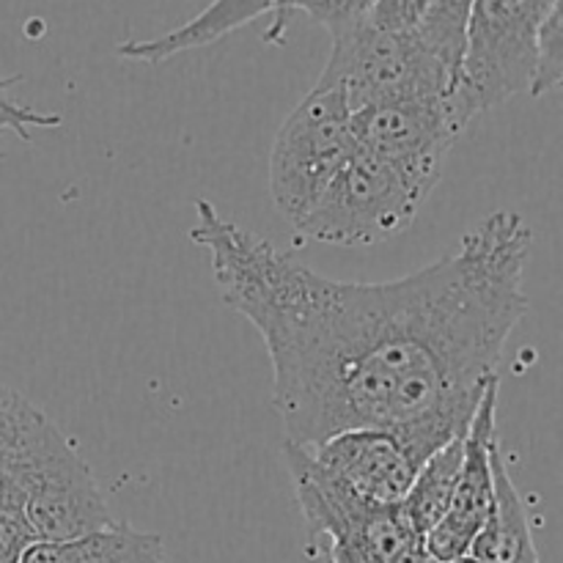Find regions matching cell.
I'll return each mask as SVG.
<instances>
[{
    "instance_id": "cell-1",
    "label": "cell",
    "mask_w": 563,
    "mask_h": 563,
    "mask_svg": "<svg viewBox=\"0 0 563 563\" xmlns=\"http://www.w3.org/2000/svg\"><path fill=\"white\" fill-rule=\"evenodd\" d=\"M190 240L209 253L223 300L262 335L284 438L302 449L379 429L421 467L467 432L528 311L531 229L511 209L385 284L322 278L203 198Z\"/></svg>"
},
{
    "instance_id": "cell-2",
    "label": "cell",
    "mask_w": 563,
    "mask_h": 563,
    "mask_svg": "<svg viewBox=\"0 0 563 563\" xmlns=\"http://www.w3.org/2000/svg\"><path fill=\"white\" fill-rule=\"evenodd\" d=\"M0 515L31 542H66L113 526L75 445L38 407L0 383Z\"/></svg>"
},
{
    "instance_id": "cell-3",
    "label": "cell",
    "mask_w": 563,
    "mask_h": 563,
    "mask_svg": "<svg viewBox=\"0 0 563 563\" xmlns=\"http://www.w3.org/2000/svg\"><path fill=\"white\" fill-rule=\"evenodd\" d=\"M561 0H476L467 20L465 53L451 93L456 121L467 130L476 115L528 91L537 75L539 33Z\"/></svg>"
},
{
    "instance_id": "cell-4",
    "label": "cell",
    "mask_w": 563,
    "mask_h": 563,
    "mask_svg": "<svg viewBox=\"0 0 563 563\" xmlns=\"http://www.w3.org/2000/svg\"><path fill=\"white\" fill-rule=\"evenodd\" d=\"M317 86L341 91L355 113L385 102H451L456 77L416 33L383 31L366 20L333 38V53Z\"/></svg>"
},
{
    "instance_id": "cell-5",
    "label": "cell",
    "mask_w": 563,
    "mask_h": 563,
    "mask_svg": "<svg viewBox=\"0 0 563 563\" xmlns=\"http://www.w3.org/2000/svg\"><path fill=\"white\" fill-rule=\"evenodd\" d=\"M311 537L324 539L330 563H401L423 539L401 506H374L352 495L313 462L311 451H280Z\"/></svg>"
},
{
    "instance_id": "cell-6",
    "label": "cell",
    "mask_w": 563,
    "mask_h": 563,
    "mask_svg": "<svg viewBox=\"0 0 563 563\" xmlns=\"http://www.w3.org/2000/svg\"><path fill=\"white\" fill-rule=\"evenodd\" d=\"M352 110L335 88L313 86L286 115L269 152V196L291 229L355 154Z\"/></svg>"
},
{
    "instance_id": "cell-7",
    "label": "cell",
    "mask_w": 563,
    "mask_h": 563,
    "mask_svg": "<svg viewBox=\"0 0 563 563\" xmlns=\"http://www.w3.org/2000/svg\"><path fill=\"white\" fill-rule=\"evenodd\" d=\"M418 209L421 201L390 165L355 148L295 231L328 245H374L410 229Z\"/></svg>"
},
{
    "instance_id": "cell-8",
    "label": "cell",
    "mask_w": 563,
    "mask_h": 563,
    "mask_svg": "<svg viewBox=\"0 0 563 563\" xmlns=\"http://www.w3.org/2000/svg\"><path fill=\"white\" fill-rule=\"evenodd\" d=\"M462 132L451 102H385L352 113L357 148L390 165L421 203L438 187Z\"/></svg>"
},
{
    "instance_id": "cell-9",
    "label": "cell",
    "mask_w": 563,
    "mask_h": 563,
    "mask_svg": "<svg viewBox=\"0 0 563 563\" xmlns=\"http://www.w3.org/2000/svg\"><path fill=\"white\" fill-rule=\"evenodd\" d=\"M498 388L495 379L484 390L465 440H462V467L456 476L454 498L443 520L423 537V550L438 563L467 559L473 539L487 522L495 500V456L498 451Z\"/></svg>"
},
{
    "instance_id": "cell-10",
    "label": "cell",
    "mask_w": 563,
    "mask_h": 563,
    "mask_svg": "<svg viewBox=\"0 0 563 563\" xmlns=\"http://www.w3.org/2000/svg\"><path fill=\"white\" fill-rule=\"evenodd\" d=\"M308 451L333 482L374 506H401L418 473L410 451L379 429L339 432Z\"/></svg>"
},
{
    "instance_id": "cell-11",
    "label": "cell",
    "mask_w": 563,
    "mask_h": 563,
    "mask_svg": "<svg viewBox=\"0 0 563 563\" xmlns=\"http://www.w3.org/2000/svg\"><path fill=\"white\" fill-rule=\"evenodd\" d=\"M278 0H212L201 14L181 22L179 27L168 33H159L152 38H130L119 44L121 58L141 60V64H163L174 55L187 53V49L207 47V44L220 42L236 27L247 25L256 16L267 14L275 9Z\"/></svg>"
},
{
    "instance_id": "cell-12",
    "label": "cell",
    "mask_w": 563,
    "mask_h": 563,
    "mask_svg": "<svg viewBox=\"0 0 563 563\" xmlns=\"http://www.w3.org/2000/svg\"><path fill=\"white\" fill-rule=\"evenodd\" d=\"M16 563H168V555L157 533L113 522L66 542H27Z\"/></svg>"
},
{
    "instance_id": "cell-13",
    "label": "cell",
    "mask_w": 563,
    "mask_h": 563,
    "mask_svg": "<svg viewBox=\"0 0 563 563\" xmlns=\"http://www.w3.org/2000/svg\"><path fill=\"white\" fill-rule=\"evenodd\" d=\"M467 559L478 563H539L531 522L515 482L506 473L500 454L495 456V500L487 522L473 539Z\"/></svg>"
},
{
    "instance_id": "cell-14",
    "label": "cell",
    "mask_w": 563,
    "mask_h": 563,
    "mask_svg": "<svg viewBox=\"0 0 563 563\" xmlns=\"http://www.w3.org/2000/svg\"><path fill=\"white\" fill-rule=\"evenodd\" d=\"M462 440H465V434L429 454L412 478L410 493L401 500V511L421 539L443 520L445 509L454 498L456 476H460L462 467Z\"/></svg>"
},
{
    "instance_id": "cell-15",
    "label": "cell",
    "mask_w": 563,
    "mask_h": 563,
    "mask_svg": "<svg viewBox=\"0 0 563 563\" xmlns=\"http://www.w3.org/2000/svg\"><path fill=\"white\" fill-rule=\"evenodd\" d=\"M473 3L476 0H429L427 14H423L421 25L416 27V36L421 38L423 47L454 77H460Z\"/></svg>"
},
{
    "instance_id": "cell-16",
    "label": "cell",
    "mask_w": 563,
    "mask_h": 563,
    "mask_svg": "<svg viewBox=\"0 0 563 563\" xmlns=\"http://www.w3.org/2000/svg\"><path fill=\"white\" fill-rule=\"evenodd\" d=\"M377 0H278L273 9L275 22L267 31V42H280L286 22L291 14H306L322 27H328L330 36L350 33L352 27L363 25L372 16Z\"/></svg>"
},
{
    "instance_id": "cell-17",
    "label": "cell",
    "mask_w": 563,
    "mask_h": 563,
    "mask_svg": "<svg viewBox=\"0 0 563 563\" xmlns=\"http://www.w3.org/2000/svg\"><path fill=\"white\" fill-rule=\"evenodd\" d=\"M20 77H3L0 75V135L5 132H14L20 141H31L33 130H55L60 126L58 113H42V110L31 108V104H22L11 97V88ZM3 157V154H0Z\"/></svg>"
},
{
    "instance_id": "cell-18",
    "label": "cell",
    "mask_w": 563,
    "mask_h": 563,
    "mask_svg": "<svg viewBox=\"0 0 563 563\" xmlns=\"http://www.w3.org/2000/svg\"><path fill=\"white\" fill-rule=\"evenodd\" d=\"M563 80V53H561V3L550 11L544 20L542 33H539V58L537 75H533L531 97H544L548 91L559 88Z\"/></svg>"
},
{
    "instance_id": "cell-19",
    "label": "cell",
    "mask_w": 563,
    "mask_h": 563,
    "mask_svg": "<svg viewBox=\"0 0 563 563\" xmlns=\"http://www.w3.org/2000/svg\"><path fill=\"white\" fill-rule=\"evenodd\" d=\"M427 9L429 0H377L368 22L383 27V31L416 33V27L421 25Z\"/></svg>"
},
{
    "instance_id": "cell-20",
    "label": "cell",
    "mask_w": 563,
    "mask_h": 563,
    "mask_svg": "<svg viewBox=\"0 0 563 563\" xmlns=\"http://www.w3.org/2000/svg\"><path fill=\"white\" fill-rule=\"evenodd\" d=\"M451 563H478V561H473V559H460V561H451Z\"/></svg>"
}]
</instances>
